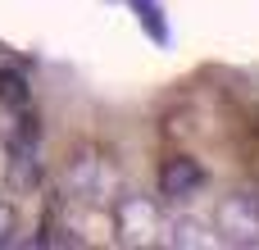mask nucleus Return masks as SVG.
<instances>
[{
	"label": "nucleus",
	"mask_w": 259,
	"mask_h": 250,
	"mask_svg": "<svg viewBox=\"0 0 259 250\" xmlns=\"http://www.w3.org/2000/svg\"><path fill=\"white\" fill-rule=\"evenodd\" d=\"M200 182H205V169L196 159H187V155H178V159H168L159 169V191L168 200H187L191 191H200Z\"/></svg>",
	"instance_id": "nucleus-3"
},
{
	"label": "nucleus",
	"mask_w": 259,
	"mask_h": 250,
	"mask_svg": "<svg viewBox=\"0 0 259 250\" xmlns=\"http://www.w3.org/2000/svg\"><path fill=\"white\" fill-rule=\"evenodd\" d=\"M5 164H9V182L18 191H36L41 178H46V164H41V132H36V118L23 109V123L14 128L9 146H5Z\"/></svg>",
	"instance_id": "nucleus-1"
},
{
	"label": "nucleus",
	"mask_w": 259,
	"mask_h": 250,
	"mask_svg": "<svg viewBox=\"0 0 259 250\" xmlns=\"http://www.w3.org/2000/svg\"><path fill=\"white\" fill-rule=\"evenodd\" d=\"M9 237H14V205H5V200H0V246H5Z\"/></svg>",
	"instance_id": "nucleus-6"
},
{
	"label": "nucleus",
	"mask_w": 259,
	"mask_h": 250,
	"mask_svg": "<svg viewBox=\"0 0 259 250\" xmlns=\"http://www.w3.org/2000/svg\"><path fill=\"white\" fill-rule=\"evenodd\" d=\"M118 228H123V241L146 246V241H150V232H159V214H155V205H150V200L127 196V200H123V210H118Z\"/></svg>",
	"instance_id": "nucleus-4"
},
{
	"label": "nucleus",
	"mask_w": 259,
	"mask_h": 250,
	"mask_svg": "<svg viewBox=\"0 0 259 250\" xmlns=\"http://www.w3.org/2000/svg\"><path fill=\"white\" fill-rule=\"evenodd\" d=\"M219 223L232 241H259V200L255 196H228L219 210Z\"/></svg>",
	"instance_id": "nucleus-2"
},
{
	"label": "nucleus",
	"mask_w": 259,
	"mask_h": 250,
	"mask_svg": "<svg viewBox=\"0 0 259 250\" xmlns=\"http://www.w3.org/2000/svg\"><path fill=\"white\" fill-rule=\"evenodd\" d=\"M137 9H141V18H146V27H150L155 36H164V32H159V23H155V0H137Z\"/></svg>",
	"instance_id": "nucleus-7"
},
{
	"label": "nucleus",
	"mask_w": 259,
	"mask_h": 250,
	"mask_svg": "<svg viewBox=\"0 0 259 250\" xmlns=\"http://www.w3.org/2000/svg\"><path fill=\"white\" fill-rule=\"evenodd\" d=\"M0 105L14 109V114H23L32 105V82L18 64H0Z\"/></svg>",
	"instance_id": "nucleus-5"
}]
</instances>
